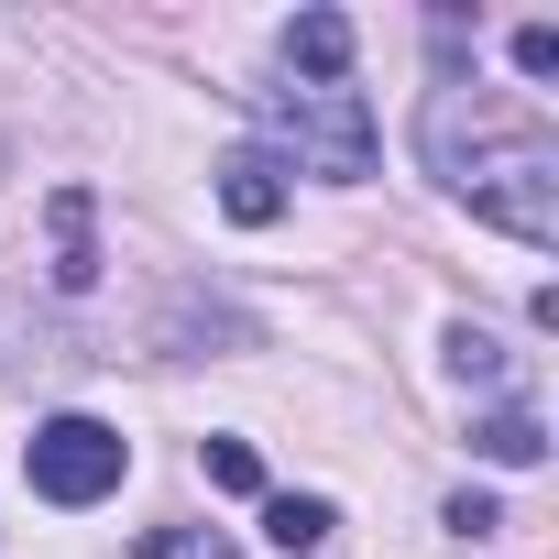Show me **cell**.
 <instances>
[{
  "instance_id": "1",
  "label": "cell",
  "mask_w": 559,
  "mask_h": 559,
  "mask_svg": "<svg viewBox=\"0 0 559 559\" xmlns=\"http://www.w3.org/2000/svg\"><path fill=\"white\" fill-rule=\"evenodd\" d=\"M417 154H428V176L461 198V209H483L493 230H515L526 252H548L559 241V132L537 121V110H504L493 88H428V110H417Z\"/></svg>"
},
{
  "instance_id": "9",
  "label": "cell",
  "mask_w": 559,
  "mask_h": 559,
  "mask_svg": "<svg viewBox=\"0 0 559 559\" xmlns=\"http://www.w3.org/2000/svg\"><path fill=\"white\" fill-rule=\"evenodd\" d=\"M99 274V252H88V187H67L56 198V286H88Z\"/></svg>"
},
{
  "instance_id": "13",
  "label": "cell",
  "mask_w": 559,
  "mask_h": 559,
  "mask_svg": "<svg viewBox=\"0 0 559 559\" xmlns=\"http://www.w3.org/2000/svg\"><path fill=\"white\" fill-rule=\"evenodd\" d=\"M450 537H504V515H493L483 493H450Z\"/></svg>"
},
{
  "instance_id": "12",
  "label": "cell",
  "mask_w": 559,
  "mask_h": 559,
  "mask_svg": "<svg viewBox=\"0 0 559 559\" xmlns=\"http://www.w3.org/2000/svg\"><path fill=\"white\" fill-rule=\"evenodd\" d=\"M515 67H526V78H559V23H526V34H515Z\"/></svg>"
},
{
  "instance_id": "5",
  "label": "cell",
  "mask_w": 559,
  "mask_h": 559,
  "mask_svg": "<svg viewBox=\"0 0 559 559\" xmlns=\"http://www.w3.org/2000/svg\"><path fill=\"white\" fill-rule=\"evenodd\" d=\"M286 67H308V88H341L352 78V23L341 12H297L286 23Z\"/></svg>"
},
{
  "instance_id": "2",
  "label": "cell",
  "mask_w": 559,
  "mask_h": 559,
  "mask_svg": "<svg viewBox=\"0 0 559 559\" xmlns=\"http://www.w3.org/2000/svg\"><path fill=\"white\" fill-rule=\"evenodd\" d=\"M252 121L297 154V176H330V187L373 176V110H362V88H252ZM286 154H274V165H286Z\"/></svg>"
},
{
  "instance_id": "7",
  "label": "cell",
  "mask_w": 559,
  "mask_h": 559,
  "mask_svg": "<svg viewBox=\"0 0 559 559\" xmlns=\"http://www.w3.org/2000/svg\"><path fill=\"white\" fill-rule=\"evenodd\" d=\"M472 450H483V461H504V472H526V461L548 450V428H537V406H493V417L472 428Z\"/></svg>"
},
{
  "instance_id": "3",
  "label": "cell",
  "mask_w": 559,
  "mask_h": 559,
  "mask_svg": "<svg viewBox=\"0 0 559 559\" xmlns=\"http://www.w3.org/2000/svg\"><path fill=\"white\" fill-rule=\"evenodd\" d=\"M23 472H34V493H45V504H99V493H121L132 439H121L110 417H45V428H34V450H23Z\"/></svg>"
},
{
  "instance_id": "8",
  "label": "cell",
  "mask_w": 559,
  "mask_h": 559,
  "mask_svg": "<svg viewBox=\"0 0 559 559\" xmlns=\"http://www.w3.org/2000/svg\"><path fill=\"white\" fill-rule=\"evenodd\" d=\"M263 537L286 548V559H308V548H330V504H319V493H274V504H263Z\"/></svg>"
},
{
  "instance_id": "11",
  "label": "cell",
  "mask_w": 559,
  "mask_h": 559,
  "mask_svg": "<svg viewBox=\"0 0 559 559\" xmlns=\"http://www.w3.org/2000/svg\"><path fill=\"white\" fill-rule=\"evenodd\" d=\"M209 483H219V493H263V461H252V439H209Z\"/></svg>"
},
{
  "instance_id": "6",
  "label": "cell",
  "mask_w": 559,
  "mask_h": 559,
  "mask_svg": "<svg viewBox=\"0 0 559 559\" xmlns=\"http://www.w3.org/2000/svg\"><path fill=\"white\" fill-rule=\"evenodd\" d=\"M450 384H472V395H504V406H526V384H515V362H504V341L493 330H450Z\"/></svg>"
},
{
  "instance_id": "10",
  "label": "cell",
  "mask_w": 559,
  "mask_h": 559,
  "mask_svg": "<svg viewBox=\"0 0 559 559\" xmlns=\"http://www.w3.org/2000/svg\"><path fill=\"white\" fill-rule=\"evenodd\" d=\"M143 559H241V548H230L219 526H154V537H143Z\"/></svg>"
},
{
  "instance_id": "4",
  "label": "cell",
  "mask_w": 559,
  "mask_h": 559,
  "mask_svg": "<svg viewBox=\"0 0 559 559\" xmlns=\"http://www.w3.org/2000/svg\"><path fill=\"white\" fill-rule=\"evenodd\" d=\"M219 209H230V219H241V230H263V219H274V209H286V165H274V154H263V143H241V154H230V165H219Z\"/></svg>"
}]
</instances>
